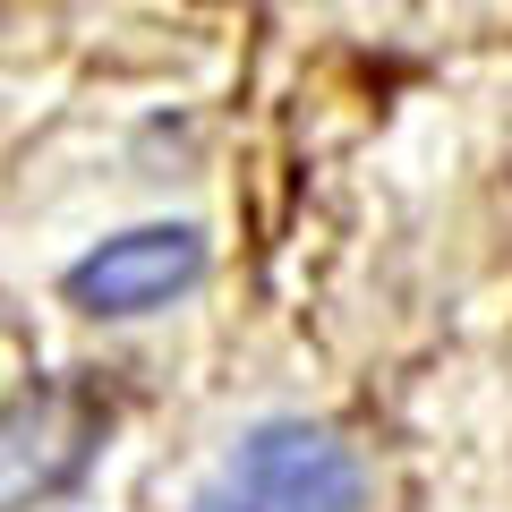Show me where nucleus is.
<instances>
[{"label":"nucleus","mask_w":512,"mask_h":512,"mask_svg":"<svg viewBox=\"0 0 512 512\" xmlns=\"http://www.w3.org/2000/svg\"><path fill=\"white\" fill-rule=\"evenodd\" d=\"M359 495L367 470L342 436L308 419H274L205 478L188 512H359Z\"/></svg>","instance_id":"1"},{"label":"nucleus","mask_w":512,"mask_h":512,"mask_svg":"<svg viewBox=\"0 0 512 512\" xmlns=\"http://www.w3.org/2000/svg\"><path fill=\"white\" fill-rule=\"evenodd\" d=\"M197 274H205V239L180 222H154V231L103 239L86 265H69V299L86 316H146L163 299H180Z\"/></svg>","instance_id":"2"}]
</instances>
